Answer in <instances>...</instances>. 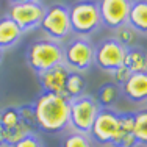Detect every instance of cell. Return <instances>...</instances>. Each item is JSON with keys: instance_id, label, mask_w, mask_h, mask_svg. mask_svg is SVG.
<instances>
[{"instance_id": "cell-15", "label": "cell", "mask_w": 147, "mask_h": 147, "mask_svg": "<svg viewBox=\"0 0 147 147\" xmlns=\"http://www.w3.org/2000/svg\"><path fill=\"white\" fill-rule=\"evenodd\" d=\"M124 66L130 71V74L147 72V50L139 45H133L125 50Z\"/></svg>"}, {"instance_id": "cell-9", "label": "cell", "mask_w": 147, "mask_h": 147, "mask_svg": "<svg viewBox=\"0 0 147 147\" xmlns=\"http://www.w3.org/2000/svg\"><path fill=\"white\" fill-rule=\"evenodd\" d=\"M45 11V6L41 2H30V3H14L9 5L8 16L16 25L22 30V33L39 27Z\"/></svg>"}, {"instance_id": "cell-16", "label": "cell", "mask_w": 147, "mask_h": 147, "mask_svg": "<svg viewBox=\"0 0 147 147\" xmlns=\"http://www.w3.org/2000/svg\"><path fill=\"white\" fill-rule=\"evenodd\" d=\"M22 34H24L22 30L8 16L0 17V49L2 50L16 45L22 38Z\"/></svg>"}, {"instance_id": "cell-8", "label": "cell", "mask_w": 147, "mask_h": 147, "mask_svg": "<svg viewBox=\"0 0 147 147\" xmlns=\"http://www.w3.org/2000/svg\"><path fill=\"white\" fill-rule=\"evenodd\" d=\"M117 125L119 111H116L114 108H100L89 130L91 141L102 146H110L116 135Z\"/></svg>"}, {"instance_id": "cell-26", "label": "cell", "mask_w": 147, "mask_h": 147, "mask_svg": "<svg viewBox=\"0 0 147 147\" xmlns=\"http://www.w3.org/2000/svg\"><path fill=\"white\" fill-rule=\"evenodd\" d=\"M9 5H14V3H30V2H41V0H8Z\"/></svg>"}, {"instance_id": "cell-18", "label": "cell", "mask_w": 147, "mask_h": 147, "mask_svg": "<svg viewBox=\"0 0 147 147\" xmlns=\"http://www.w3.org/2000/svg\"><path fill=\"white\" fill-rule=\"evenodd\" d=\"M85 89H86V78L83 77V74L69 72L67 80H66V97L69 100L82 97L85 96Z\"/></svg>"}, {"instance_id": "cell-3", "label": "cell", "mask_w": 147, "mask_h": 147, "mask_svg": "<svg viewBox=\"0 0 147 147\" xmlns=\"http://www.w3.org/2000/svg\"><path fill=\"white\" fill-rule=\"evenodd\" d=\"M71 30L74 34L88 38L102 27L97 0H75L69 6Z\"/></svg>"}, {"instance_id": "cell-27", "label": "cell", "mask_w": 147, "mask_h": 147, "mask_svg": "<svg viewBox=\"0 0 147 147\" xmlns=\"http://www.w3.org/2000/svg\"><path fill=\"white\" fill-rule=\"evenodd\" d=\"M2 55H3V50L0 49V59H2Z\"/></svg>"}, {"instance_id": "cell-5", "label": "cell", "mask_w": 147, "mask_h": 147, "mask_svg": "<svg viewBox=\"0 0 147 147\" xmlns=\"http://www.w3.org/2000/svg\"><path fill=\"white\" fill-rule=\"evenodd\" d=\"M39 27L45 33V38H49V39L58 41V42L67 39L72 33L69 6H66L64 3H52V5L45 6Z\"/></svg>"}, {"instance_id": "cell-2", "label": "cell", "mask_w": 147, "mask_h": 147, "mask_svg": "<svg viewBox=\"0 0 147 147\" xmlns=\"http://www.w3.org/2000/svg\"><path fill=\"white\" fill-rule=\"evenodd\" d=\"M27 63L38 75L63 64V44L49 38L34 39L27 50Z\"/></svg>"}, {"instance_id": "cell-19", "label": "cell", "mask_w": 147, "mask_h": 147, "mask_svg": "<svg viewBox=\"0 0 147 147\" xmlns=\"http://www.w3.org/2000/svg\"><path fill=\"white\" fill-rule=\"evenodd\" d=\"M24 124L25 122L20 117V113H19V108L17 107H6L0 111V125L5 128V131L16 130V128H19Z\"/></svg>"}, {"instance_id": "cell-20", "label": "cell", "mask_w": 147, "mask_h": 147, "mask_svg": "<svg viewBox=\"0 0 147 147\" xmlns=\"http://www.w3.org/2000/svg\"><path fill=\"white\" fill-rule=\"evenodd\" d=\"M133 117H135V138L138 146L147 147V108L133 111Z\"/></svg>"}, {"instance_id": "cell-7", "label": "cell", "mask_w": 147, "mask_h": 147, "mask_svg": "<svg viewBox=\"0 0 147 147\" xmlns=\"http://www.w3.org/2000/svg\"><path fill=\"white\" fill-rule=\"evenodd\" d=\"M127 49L121 45L113 36L105 38L94 47V64L100 71L111 74L124 64V57Z\"/></svg>"}, {"instance_id": "cell-11", "label": "cell", "mask_w": 147, "mask_h": 147, "mask_svg": "<svg viewBox=\"0 0 147 147\" xmlns=\"http://www.w3.org/2000/svg\"><path fill=\"white\" fill-rule=\"evenodd\" d=\"M69 69L64 64H58L55 67L49 69L38 75V82L42 89V92L58 94V96L66 97V80L69 75Z\"/></svg>"}, {"instance_id": "cell-14", "label": "cell", "mask_w": 147, "mask_h": 147, "mask_svg": "<svg viewBox=\"0 0 147 147\" xmlns=\"http://www.w3.org/2000/svg\"><path fill=\"white\" fill-rule=\"evenodd\" d=\"M127 24L136 33L147 36V0H131Z\"/></svg>"}, {"instance_id": "cell-10", "label": "cell", "mask_w": 147, "mask_h": 147, "mask_svg": "<svg viewBox=\"0 0 147 147\" xmlns=\"http://www.w3.org/2000/svg\"><path fill=\"white\" fill-rule=\"evenodd\" d=\"M131 0H97L100 22L110 30H116L125 25L128 19Z\"/></svg>"}, {"instance_id": "cell-4", "label": "cell", "mask_w": 147, "mask_h": 147, "mask_svg": "<svg viewBox=\"0 0 147 147\" xmlns=\"http://www.w3.org/2000/svg\"><path fill=\"white\" fill-rule=\"evenodd\" d=\"M63 64L71 72L89 71L94 66V44L88 38L75 36L63 45Z\"/></svg>"}, {"instance_id": "cell-17", "label": "cell", "mask_w": 147, "mask_h": 147, "mask_svg": "<svg viewBox=\"0 0 147 147\" xmlns=\"http://www.w3.org/2000/svg\"><path fill=\"white\" fill-rule=\"evenodd\" d=\"M94 99L100 108H114V105L121 99V88L113 82H107L97 88Z\"/></svg>"}, {"instance_id": "cell-25", "label": "cell", "mask_w": 147, "mask_h": 147, "mask_svg": "<svg viewBox=\"0 0 147 147\" xmlns=\"http://www.w3.org/2000/svg\"><path fill=\"white\" fill-rule=\"evenodd\" d=\"M0 147H6V131L0 125Z\"/></svg>"}, {"instance_id": "cell-13", "label": "cell", "mask_w": 147, "mask_h": 147, "mask_svg": "<svg viewBox=\"0 0 147 147\" xmlns=\"http://www.w3.org/2000/svg\"><path fill=\"white\" fill-rule=\"evenodd\" d=\"M121 96L133 103L147 102V72L131 74L130 78L121 86Z\"/></svg>"}, {"instance_id": "cell-1", "label": "cell", "mask_w": 147, "mask_h": 147, "mask_svg": "<svg viewBox=\"0 0 147 147\" xmlns=\"http://www.w3.org/2000/svg\"><path fill=\"white\" fill-rule=\"evenodd\" d=\"M69 103L64 96L50 92H41L31 102L36 130L49 135H58L69 130Z\"/></svg>"}, {"instance_id": "cell-6", "label": "cell", "mask_w": 147, "mask_h": 147, "mask_svg": "<svg viewBox=\"0 0 147 147\" xmlns=\"http://www.w3.org/2000/svg\"><path fill=\"white\" fill-rule=\"evenodd\" d=\"M100 107L92 96H85L72 99L69 103V127L74 131L89 135L92 122L99 113Z\"/></svg>"}, {"instance_id": "cell-23", "label": "cell", "mask_w": 147, "mask_h": 147, "mask_svg": "<svg viewBox=\"0 0 147 147\" xmlns=\"http://www.w3.org/2000/svg\"><path fill=\"white\" fill-rule=\"evenodd\" d=\"M11 147H44L41 138L36 135V133H28L25 135L22 139H19L17 142H14Z\"/></svg>"}, {"instance_id": "cell-12", "label": "cell", "mask_w": 147, "mask_h": 147, "mask_svg": "<svg viewBox=\"0 0 147 147\" xmlns=\"http://www.w3.org/2000/svg\"><path fill=\"white\" fill-rule=\"evenodd\" d=\"M133 124H135V117H133L131 111L119 113V125L110 146L111 147H138Z\"/></svg>"}, {"instance_id": "cell-22", "label": "cell", "mask_w": 147, "mask_h": 147, "mask_svg": "<svg viewBox=\"0 0 147 147\" xmlns=\"http://www.w3.org/2000/svg\"><path fill=\"white\" fill-rule=\"evenodd\" d=\"M113 38L121 45H124L125 49H128V47H133V45H135L136 31L133 30L128 24H125V25H122V27H119V28L114 30V36Z\"/></svg>"}, {"instance_id": "cell-24", "label": "cell", "mask_w": 147, "mask_h": 147, "mask_svg": "<svg viewBox=\"0 0 147 147\" xmlns=\"http://www.w3.org/2000/svg\"><path fill=\"white\" fill-rule=\"evenodd\" d=\"M130 71H128L127 67H125L124 64L121 66V67H117L116 71H113L111 72V77H113V83H116V85L121 88L122 85H124L125 82H127L128 78H130Z\"/></svg>"}, {"instance_id": "cell-21", "label": "cell", "mask_w": 147, "mask_h": 147, "mask_svg": "<svg viewBox=\"0 0 147 147\" xmlns=\"http://www.w3.org/2000/svg\"><path fill=\"white\" fill-rule=\"evenodd\" d=\"M61 147H92V141L89 135L72 130L61 139Z\"/></svg>"}]
</instances>
